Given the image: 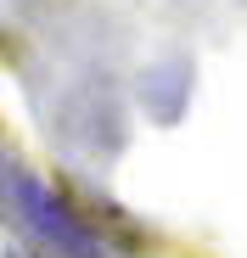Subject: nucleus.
I'll list each match as a JSON object with an SVG mask.
<instances>
[{
  "instance_id": "1",
  "label": "nucleus",
  "mask_w": 247,
  "mask_h": 258,
  "mask_svg": "<svg viewBox=\"0 0 247 258\" xmlns=\"http://www.w3.org/2000/svg\"><path fill=\"white\" fill-rule=\"evenodd\" d=\"M6 191H12V202H17V213L28 219V230H39L62 258H107V247H101V236L79 219V213L45 185V180H34V174H12L6 180Z\"/></svg>"
}]
</instances>
